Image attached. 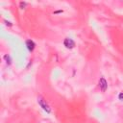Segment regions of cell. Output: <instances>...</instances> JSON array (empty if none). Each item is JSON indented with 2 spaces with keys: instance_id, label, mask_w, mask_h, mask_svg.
<instances>
[{
  "instance_id": "9",
  "label": "cell",
  "mask_w": 123,
  "mask_h": 123,
  "mask_svg": "<svg viewBox=\"0 0 123 123\" xmlns=\"http://www.w3.org/2000/svg\"><path fill=\"white\" fill-rule=\"evenodd\" d=\"M63 12L62 10H58V11H55L53 13H54V14H57V13H61V12Z\"/></svg>"
},
{
  "instance_id": "2",
  "label": "cell",
  "mask_w": 123,
  "mask_h": 123,
  "mask_svg": "<svg viewBox=\"0 0 123 123\" xmlns=\"http://www.w3.org/2000/svg\"><path fill=\"white\" fill-rule=\"evenodd\" d=\"M63 45H64L65 48H67V49H72V48L75 47L76 43H75V41H74L72 38H70V37H65L64 40H63Z\"/></svg>"
},
{
  "instance_id": "3",
  "label": "cell",
  "mask_w": 123,
  "mask_h": 123,
  "mask_svg": "<svg viewBox=\"0 0 123 123\" xmlns=\"http://www.w3.org/2000/svg\"><path fill=\"white\" fill-rule=\"evenodd\" d=\"M98 85H99L100 89H101L103 92H105V91L107 90V88H108V83H107V81H106V79H105L104 77H101V78H100V80H99V82H98Z\"/></svg>"
},
{
  "instance_id": "8",
  "label": "cell",
  "mask_w": 123,
  "mask_h": 123,
  "mask_svg": "<svg viewBox=\"0 0 123 123\" xmlns=\"http://www.w3.org/2000/svg\"><path fill=\"white\" fill-rule=\"evenodd\" d=\"M118 99L121 100V101H123V92H120V93L118 94Z\"/></svg>"
},
{
  "instance_id": "4",
  "label": "cell",
  "mask_w": 123,
  "mask_h": 123,
  "mask_svg": "<svg viewBox=\"0 0 123 123\" xmlns=\"http://www.w3.org/2000/svg\"><path fill=\"white\" fill-rule=\"evenodd\" d=\"M26 47H27V49H28L30 52H33L34 49L36 48V43H35L34 40H32V39H27V40H26Z\"/></svg>"
},
{
  "instance_id": "7",
  "label": "cell",
  "mask_w": 123,
  "mask_h": 123,
  "mask_svg": "<svg viewBox=\"0 0 123 123\" xmlns=\"http://www.w3.org/2000/svg\"><path fill=\"white\" fill-rule=\"evenodd\" d=\"M4 22L6 23V25H7V26H10V27H11V26H12V22H10V21H7L6 19L4 20Z\"/></svg>"
},
{
  "instance_id": "5",
  "label": "cell",
  "mask_w": 123,
  "mask_h": 123,
  "mask_svg": "<svg viewBox=\"0 0 123 123\" xmlns=\"http://www.w3.org/2000/svg\"><path fill=\"white\" fill-rule=\"evenodd\" d=\"M3 59L5 60L6 63H7L8 65H10V64L12 63V58H11V56H10V55H8V54L4 55V56H3Z\"/></svg>"
},
{
  "instance_id": "6",
  "label": "cell",
  "mask_w": 123,
  "mask_h": 123,
  "mask_svg": "<svg viewBox=\"0 0 123 123\" xmlns=\"http://www.w3.org/2000/svg\"><path fill=\"white\" fill-rule=\"evenodd\" d=\"M19 6H20L21 9H24V8L27 6V3H26V2H20V3H19Z\"/></svg>"
},
{
  "instance_id": "1",
  "label": "cell",
  "mask_w": 123,
  "mask_h": 123,
  "mask_svg": "<svg viewBox=\"0 0 123 123\" xmlns=\"http://www.w3.org/2000/svg\"><path fill=\"white\" fill-rule=\"evenodd\" d=\"M37 103H38V105L40 106V108H41L44 111H46L47 113H50V112H51V108H50V106L48 105V103L46 102V100H45L41 95H38V96H37Z\"/></svg>"
}]
</instances>
